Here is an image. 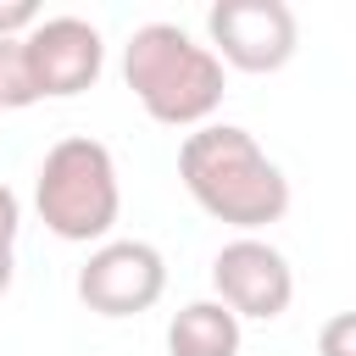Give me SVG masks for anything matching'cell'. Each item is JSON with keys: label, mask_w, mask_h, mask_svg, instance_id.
<instances>
[{"label": "cell", "mask_w": 356, "mask_h": 356, "mask_svg": "<svg viewBox=\"0 0 356 356\" xmlns=\"http://www.w3.org/2000/svg\"><path fill=\"white\" fill-rule=\"evenodd\" d=\"M17 228H22V206H17V195L0 184V239L17 245Z\"/></svg>", "instance_id": "7c38bea8"}, {"label": "cell", "mask_w": 356, "mask_h": 356, "mask_svg": "<svg viewBox=\"0 0 356 356\" xmlns=\"http://www.w3.org/2000/svg\"><path fill=\"white\" fill-rule=\"evenodd\" d=\"M11 273H17V261H11V245L0 239V295L11 289Z\"/></svg>", "instance_id": "4fadbf2b"}, {"label": "cell", "mask_w": 356, "mask_h": 356, "mask_svg": "<svg viewBox=\"0 0 356 356\" xmlns=\"http://www.w3.org/2000/svg\"><path fill=\"white\" fill-rule=\"evenodd\" d=\"M178 178L206 217L245 228V234H256L289 211V178L278 172V161H267L256 134L234 128V122H206V128L184 134Z\"/></svg>", "instance_id": "6da1fadb"}, {"label": "cell", "mask_w": 356, "mask_h": 356, "mask_svg": "<svg viewBox=\"0 0 356 356\" xmlns=\"http://www.w3.org/2000/svg\"><path fill=\"white\" fill-rule=\"evenodd\" d=\"M211 56L239 72H278L300 44V22L284 0H217L206 11Z\"/></svg>", "instance_id": "277c9868"}, {"label": "cell", "mask_w": 356, "mask_h": 356, "mask_svg": "<svg viewBox=\"0 0 356 356\" xmlns=\"http://www.w3.org/2000/svg\"><path fill=\"white\" fill-rule=\"evenodd\" d=\"M33 206L39 222L67 239V245H106L117 211H122V189H117V161L100 139L89 134H67L44 150L39 178H33Z\"/></svg>", "instance_id": "3957f363"}, {"label": "cell", "mask_w": 356, "mask_h": 356, "mask_svg": "<svg viewBox=\"0 0 356 356\" xmlns=\"http://www.w3.org/2000/svg\"><path fill=\"white\" fill-rule=\"evenodd\" d=\"M317 356H356V312H339L317 334Z\"/></svg>", "instance_id": "30bf717a"}, {"label": "cell", "mask_w": 356, "mask_h": 356, "mask_svg": "<svg viewBox=\"0 0 356 356\" xmlns=\"http://www.w3.org/2000/svg\"><path fill=\"white\" fill-rule=\"evenodd\" d=\"M39 17H44V11H39L33 0H6V6H0V39H28Z\"/></svg>", "instance_id": "8fae6325"}, {"label": "cell", "mask_w": 356, "mask_h": 356, "mask_svg": "<svg viewBox=\"0 0 356 356\" xmlns=\"http://www.w3.org/2000/svg\"><path fill=\"white\" fill-rule=\"evenodd\" d=\"M44 100L39 83H33V67H28V44L22 39H0V111H22Z\"/></svg>", "instance_id": "9c48e42d"}, {"label": "cell", "mask_w": 356, "mask_h": 356, "mask_svg": "<svg viewBox=\"0 0 356 356\" xmlns=\"http://www.w3.org/2000/svg\"><path fill=\"white\" fill-rule=\"evenodd\" d=\"M22 44H28V67H33V83L44 100H72V95L95 89V78L106 67L100 28L83 17H39Z\"/></svg>", "instance_id": "52a82bcc"}, {"label": "cell", "mask_w": 356, "mask_h": 356, "mask_svg": "<svg viewBox=\"0 0 356 356\" xmlns=\"http://www.w3.org/2000/svg\"><path fill=\"white\" fill-rule=\"evenodd\" d=\"M167 356H239V317L222 300H189L167 323Z\"/></svg>", "instance_id": "ba28073f"}, {"label": "cell", "mask_w": 356, "mask_h": 356, "mask_svg": "<svg viewBox=\"0 0 356 356\" xmlns=\"http://www.w3.org/2000/svg\"><path fill=\"white\" fill-rule=\"evenodd\" d=\"M161 289H167V261L145 239H106L78 267V300L95 317H139L161 300Z\"/></svg>", "instance_id": "5b68a950"}, {"label": "cell", "mask_w": 356, "mask_h": 356, "mask_svg": "<svg viewBox=\"0 0 356 356\" xmlns=\"http://www.w3.org/2000/svg\"><path fill=\"white\" fill-rule=\"evenodd\" d=\"M211 289L217 300L234 312V317H256V323H273L289 312L295 300V273L284 261L278 245L256 239V234H239L217 250L211 261Z\"/></svg>", "instance_id": "8992f818"}, {"label": "cell", "mask_w": 356, "mask_h": 356, "mask_svg": "<svg viewBox=\"0 0 356 356\" xmlns=\"http://www.w3.org/2000/svg\"><path fill=\"white\" fill-rule=\"evenodd\" d=\"M122 78L161 128H206L228 95L211 44H195L178 22H145L122 44Z\"/></svg>", "instance_id": "7a4b0ae2"}]
</instances>
